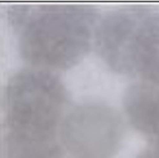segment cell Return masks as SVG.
I'll return each mask as SVG.
<instances>
[{
	"instance_id": "cell-1",
	"label": "cell",
	"mask_w": 159,
	"mask_h": 158,
	"mask_svg": "<svg viewBox=\"0 0 159 158\" xmlns=\"http://www.w3.org/2000/svg\"><path fill=\"white\" fill-rule=\"evenodd\" d=\"M68 101L54 72L27 67L14 73L3 96V158H65L60 129Z\"/></svg>"
},
{
	"instance_id": "cell-6",
	"label": "cell",
	"mask_w": 159,
	"mask_h": 158,
	"mask_svg": "<svg viewBox=\"0 0 159 158\" xmlns=\"http://www.w3.org/2000/svg\"><path fill=\"white\" fill-rule=\"evenodd\" d=\"M137 158H159V135L149 140L148 145Z\"/></svg>"
},
{
	"instance_id": "cell-3",
	"label": "cell",
	"mask_w": 159,
	"mask_h": 158,
	"mask_svg": "<svg viewBox=\"0 0 159 158\" xmlns=\"http://www.w3.org/2000/svg\"><path fill=\"white\" fill-rule=\"evenodd\" d=\"M94 47L114 72L159 85V10L129 5L99 21Z\"/></svg>"
},
{
	"instance_id": "cell-5",
	"label": "cell",
	"mask_w": 159,
	"mask_h": 158,
	"mask_svg": "<svg viewBox=\"0 0 159 158\" xmlns=\"http://www.w3.org/2000/svg\"><path fill=\"white\" fill-rule=\"evenodd\" d=\"M123 106L132 127L149 140L159 135V85L135 81L126 90Z\"/></svg>"
},
{
	"instance_id": "cell-2",
	"label": "cell",
	"mask_w": 159,
	"mask_h": 158,
	"mask_svg": "<svg viewBox=\"0 0 159 158\" xmlns=\"http://www.w3.org/2000/svg\"><path fill=\"white\" fill-rule=\"evenodd\" d=\"M7 20L21 59L50 72L72 68L94 44L101 20L91 5H12Z\"/></svg>"
},
{
	"instance_id": "cell-4",
	"label": "cell",
	"mask_w": 159,
	"mask_h": 158,
	"mask_svg": "<svg viewBox=\"0 0 159 158\" xmlns=\"http://www.w3.org/2000/svg\"><path fill=\"white\" fill-rule=\"evenodd\" d=\"M121 115L108 105L85 102L68 110L60 129L63 148L72 158H112L125 135Z\"/></svg>"
}]
</instances>
